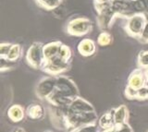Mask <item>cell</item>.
Returning <instances> with one entry per match:
<instances>
[{
  "instance_id": "cell-13",
  "label": "cell",
  "mask_w": 148,
  "mask_h": 132,
  "mask_svg": "<svg viewBox=\"0 0 148 132\" xmlns=\"http://www.w3.org/2000/svg\"><path fill=\"white\" fill-rule=\"evenodd\" d=\"M88 22L83 20H76L75 21H72L69 24V31H71L72 33L81 34L86 33Z\"/></svg>"
},
{
  "instance_id": "cell-10",
  "label": "cell",
  "mask_w": 148,
  "mask_h": 132,
  "mask_svg": "<svg viewBox=\"0 0 148 132\" xmlns=\"http://www.w3.org/2000/svg\"><path fill=\"white\" fill-rule=\"evenodd\" d=\"M26 116L32 120H39L45 116V109L38 103H34L26 109Z\"/></svg>"
},
{
  "instance_id": "cell-23",
  "label": "cell",
  "mask_w": 148,
  "mask_h": 132,
  "mask_svg": "<svg viewBox=\"0 0 148 132\" xmlns=\"http://www.w3.org/2000/svg\"><path fill=\"white\" fill-rule=\"evenodd\" d=\"M139 65L142 67H148V52L143 53L139 57Z\"/></svg>"
},
{
  "instance_id": "cell-3",
  "label": "cell",
  "mask_w": 148,
  "mask_h": 132,
  "mask_svg": "<svg viewBox=\"0 0 148 132\" xmlns=\"http://www.w3.org/2000/svg\"><path fill=\"white\" fill-rule=\"evenodd\" d=\"M68 67H69L68 61L63 60L62 58H60L58 56H57L49 59L47 61H45L43 69L46 73L52 76H57L61 73V72L66 71L68 69Z\"/></svg>"
},
{
  "instance_id": "cell-20",
  "label": "cell",
  "mask_w": 148,
  "mask_h": 132,
  "mask_svg": "<svg viewBox=\"0 0 148 132\" xmlns=\"http://www.w3.org/2000/svg\"><path fill=\"white\" fill-rule=\"evenodd\" d=\"M58 56L62 58L63 60H66L68 61L69 56H71V51H69V49L66 46H62L59 48V52H58Z\"/></svg>"
},
{
  "instance_id": "cell-19",
  "label": "cell",
  "mask_w": 148,
  "mask_h": 132,
  "mask_svg": "<svg viewBox=\"0 0 148 132\" xmlns=\"http://www.w3.org/2000/svg\"><path fill=\"white\" fill-rule=\"evenodd\" d=\"M138 90L131 87L130 85L127 86V88L125 89V95L128 99H137Z\"/></svg>"
},
{
  "instance_id": "cell-11",
  "label": "cell",
  "mask_w": 148,
  "mask_h": 132,
  "mask_svg": "<svg viewBox=\"0 0 148 132\" xmlns=\"http://www.w3.org/2000/svg\"><path fill=\"white\" fill-rule=\"evenodd\" d=\"M129 118V110L126 105L119 106L114 110V123L115 125H120L126 123Z\"/></svg>"
},
{
  "instance_id": "cell-18",
  "label": "cell",
  "mask_w": 148,
  "mask_h": 132,
  "mask_svg": "<svg viewBox=\"0 0 148 132\" xmlns=\"http://www.w3.org/2000/svg\"><path fill=\"white\" fill-rule=\"evenodd\" d=\"M99 129L98 125L96 124H91V125H86L83 126L80 129H78L77 130H75L74 132H99Z\"/></svg>"
},
{
  "instance_id": "cell-2",
  "label": "cell",
  "mask_w": 148,
  "mask_h": 132,
  "mask_svg": "<svg viewBox=\"0 0 148 132\" xmlns=\"http://www.w3.org/2000/svg\"><path fill=\"white\" fill-rule=\"evenodd\" d=\"M56 81V90H58L66 97L71 99L72 101L79 97V90L71 80L66 77H57Z\"/></svg>"
},
{
  "instance_id": "cell-27",
  "label": "cell",
  "mask_w": 148,
  "mask_h": 132,
  "mask_svg": "<svg viewBox=\"0 0 148 132\" xmlns=\"http://www.w3.org/2000/svg\"><path fill=\"white\" fill-rule=\"evenodd\" d=\"M14 132H25L24 129H18L17 130H15Z\"/></svg>"
},
{
  "instance_id": "cell-15",
  "label": "cell",
  "mask_w": 148,
  "mask_h": 132,
  "mask_svg": "<svg viewBox=\"0 0 148 132\" xmlns=\"http://www.w3.org/2000/svg\"><path fill=\"white\" fill-rule=\"evenodd\" d=\"M59 44H50L43 49L44 50V56L45 58V61L49 60V59L53 58L55 56H57L59 52Z\"/></svg>"
},
{
  "instance_id": "cell-4",
  "label": "cell",
  "mask_w": 148,
  "mask_h": 132,
  "mask_svg": "<svg viewBox=\"0 0 148 132\" xmlns=\"http://www.w3.org/2000/svg\"><path fill=\"white\" fill-rule=\"evenodd\" d=\"M27 61L29 63V65L34 69H39L41 67H44L45 63L44 50H42L38 44L32 45L28 51Z\"/></svg>"
},
{
  "instance_id": "cell-9",
  "label": "cell",
  "mask_w": 148,
  "mask_h": 132,
  "mask_svg": "<svg viewBox=\"0 0 148 132\" xmlns=\"http://www.w3.org/2000/svg\"><path fill=\"white\" fill-rule=\"evenodd\" d=\"M26 111L20 104H13L8 110V116L12 122H21L24 119Z\"/></svg>"
},
{
  "instance_id": "cell-1",
  "label": "cell",
  "mask_w": 148,
  "mask_h": 132,
  "mask_svg": "<svg viewBox=\"0 0 148 132\" xmlns=\"http://www.w3.org/2000/svg\"><path fill=\"white\" fill-rule=\"evenodd\" d=\"M98 121L95 111L85 113H67L65 116V129L69 132H74L78 129L91 124H96Z\"/></svg>"
},
{
  "instance_id": "cell-17",
  "label": "cell",
  "mask_w": 148,
  "mask_h": 132,
  "mask_svg": "<svg viewBox=\"0 0 148 132\" xmlns=\"http://www.w3.org/2000/svg\"><path fill=\"white\" fill-rule=\"evenodd\" d=\"M20 54H21L20 46H18V45H13V46H11L10 50H9L7 59L8 61H14L20 56Z\"/></svg>"
},
{
  "instance_id": "cell-8",
  "label": "cell",
  "mask_w": 148,
  "mask_h": 132,
  "mask_svg": "<svg viewBox=\"0 0 148 132\" xmlns=\"http://www.w3.org/2000/svg\"><path fill=\"white\" fill-rule=\"evenodd\" d=\"M48 103L53 106H65L71 104L72 100L66 97L61 93H59L58 90H55L54 93L46 99Z\"/></svg>"
},
{
  "instance_id": "cell-5",
  "label": "cell",
  "mask_w": 148,
  "mask_h": 132,
  "mask_svg": "<svg viewBox=\"0 0 148 132\" xmlns=\"http://www.w3.org/2000/svg\"><path fill=\"white\" fill-rule=\"evenodd\" d=\"M56 78H46L42 80L36 87V95L39 99H47L56 90Z\"/></svg>"
},
{
  "instance_id": "cell-6",
  "label": "cell",
  "mask_w": 148,
  "mask_h": 132,
  "mask_svg": "<svg viewBox=\"0 0 148 132\" xmlns=\"http://www.w3.org/2000/svg\"><path fill=\"white\" fill-rule=\"evenodd\" d=\"M95 111V107L92 105L88 101L84 100L83 98H81L80 96L74 99L71 104L68 105V111L67 113H85V112H92Z\"/></svg>"
},
{
  "instance_id": "cell-22",
  "label": "cell",
  "mask_w": 148,
  "mask_h": 132,
  "mask_svg": "<svg viewBox=\"0 0 148 132\" xmlns=\"http://www.w3.org/2000/svg\"><path fill=\"white\" fill-rule=\"evenodd\" d=\"M115 129L117 132H133V129L128 123H123L120 125H115Z\"/></svg>"
},
{
  "instance_id": "cell-24",
  "label": "cell",
  "mask_w": 148,
  "mask_h": 132,
  "mask_svg": "<svg viewBox=\"0 0 148 132\" xmlns=\"http://www.w3.org/2000/svg\"><path fill=\"white\" fill-rule=\"evenodd\" d=\"M98 42H99V44H102V45H106V44H108L109 42H110V36H109L108 34H106V33H102L101 36L99 37Z\"/></svg>"
},
{
  "instance_id": "cell-14",
  "label": "cell",
  "mask_w": 148,
  "mask_h": 132,
  "mask_svg": "<svg viewBox=\"0 0 148 132\" xmlns=\"http://www.w3.org/2000/svg\"><path fill=\"white\" fill-rule=\"evenodd\" d=\"M95 48L94 43L89 40L82 41V42L80 44V45H79V51H80V53L82 54V56H85L92 54L95 53Z\"/></svg>"
},
{
  "instance_id": "cell-29",
  "label": "cell",
  "mask_w": 148,
  "mask_h": 132,
  "mask_svg": "<svg viewBox=\"0 0 148 132\" xmlns=\"http://www.w3.org/2000/svg\"><path fill=\"white\" fill-rule=\"evenodd\" d=\"M146 85L148 86V80H147V82H146Z\"/></svg>"
},
{
  "instance_id": "cell-7",
  "label": "cell",
  "mask_w": 148,
  "mask_h": 132,
  "mask_svg": "<svg viewBox=\"0 0 148 132\" xmlns=\"http://www.w3.org/2000/svg\"><path fill=\"white\" fill-rule=\"evenodd\" d=\"M147 77L146 74L143 73V71L141 69H137L131 74L128 80V85L134 89H140L143 86L146 85L147 82Z\"/></svg>"
},
{
  "instance_id": "cell-12",
  "label": "cell",
  "mask_w": 148,
  "mask_h": 132,
  "mask_svg": "<svg viewBox=\"0 0 148 132\" xmlns=\"http://www.w3.org/2000/svg\"><path fill=\"white\" fill-rule=\"evenodd\" d=\"M115 126L114 123V110L104 114L98 120V127L102 130L109 129Z\"/></svg>"
},
{
  "instance_id": "cell-21",
  "label": "cell",
  "mask_w": 148,
  "mask_h": 132,
  "mask_svg": "<svg viewBox=\"0 0 148 132\" xmlns=\"http://www.w3.org/2000/svg\"><path fill=\"white\" fill-rule=\"evenodd\" d=\"M138 100H146L148 99V86L145 85L143 87L138 89V94H137Z\"/></svg>"
},
{
  "instance_id": "cell-26",
  "label": "cell",
  "mask_w": 148,
  "mask_h": 132,
  "mask_svg": "<svg viewBox=\"0 0 148 132\" xmlns=\"http://www.w3.org/2000/svg\"><path fill=\"white\" fill-rule=\"evenodd\" d=\"M102 132H117V130H116V129H115V126H114L113 127H111V129H109L102 130Z\"/></svg>"
},
{
  "instance_id": "cell-25",
  "label": "cell",
  "mask_w": 148,
  "mask_h": 132,
  "mask_svg": "<svg viewBox=\"0 0 148 132\" xmlns=\"http://www.w3.org/2000/svg\"><path fill=\"white\" fill-rule=\"evenodd\" d=\"M10 48H11V46L9 44H2L1 45V57L2 58H4V57L7 58Z\"/></svg>"
},
{
  "instance_id": "cell-28",
  "label": "cell",
  "mask_w": 148,
  "mask_h": 132,
  "mask_svg": "<svg viewBox=\"0 0 148 132\" xmlns=\"http://www.w3.org/2000/svg\"><path fill=\"white\" fill-rule=\"evenodd\" d=\"M145 74H146V77H147V80H148V67H146V70H145Z\"/></svg>"
},
{
  "instance_id": "cell-16",
  "label": "cell",
  "mask_w": 148,
  "mask_h": 132,
  "mask_svg": "<svg viewBox=\"0 0 148 132\" xmlns=\"http://www.w3.org/2000/svg\"><path fill=\"white\" fill-rule=\"evenodd\" d=\"M143 26V19L140 17L134 18L130 22V27H131V31L133 33H139L140 30L142 29Z\"/></svg>"
},
{
  "instance_id": "cell-30",
  "label": "cell",
  "mask_w": 148,
  "mask_h": 132,
  "mask_svg": "<svg viewBox=\"0 0 148 132\" xmlns=\"http://www.w3.org/2000/svg\"><path fill=\"white\" fill-rule=\"evenodd\" d=\"M45 132H51V131H45Z\"/></svg>"
}]
</instances>
